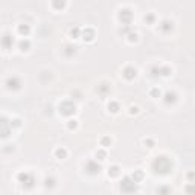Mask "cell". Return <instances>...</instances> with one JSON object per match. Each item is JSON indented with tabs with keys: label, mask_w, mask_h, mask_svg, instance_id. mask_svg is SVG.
Here are the masks:
<instances>
[{
	"label": "cell",
	"mask_w": 195,
	"mask_h": 195,
	"mask_svg": "<svg viewBox=\"0 0 195 195\" xmlns=\"http://www.w3.org/2000/svg\"><path fill=\"white\" fill-rule=\"evenodd\" d=\"M120 14H119V18H120V20L122 22H125V23H128L130 22V18H131V11H130V9H120V11H119Z\"/></svg>",
	"instance_id": "obj_8"
},
{
	"label": "cell",
	"mask_w": 195,
	"mask_h": 195,
	"mask_svg": "<svg viewBox=\"0 0 195 195\" xmlns=\"http://www.w3.org/2000/svg\"><path fill=\"white\" fill-rule=\"evenodd\" d=\"M169 188H166V186H162V188H159L157 189V194H160V195H169Z\"/></svg>",
	"instance_id": "obj_19"
},
{
	"label": "cell",
	"mask_w": 195,
	"mask_h": 195,
	"mask_svg": "<svg viewBox=\"0 0 195 195\" xmlns=\"http://www.w3.org/2000/svg\"><path fill=\"white\" fill-rule=\"evenodd\" d=\"M131 178H133L134 182L137 183V182H140V180L143 178V172H142V171H140V169H137V171H136V172H134L133 175H131Z\"/></svg>",
	"instance_id": "obj_13"
},
{
	"label": "cell",
	"mask_w": 195,
	"mask_h": 195,
	"mask_svg": "<svg viewBox=\"0 0 195 195\" xmlns=\"http://www.w3.org/2000/svg\"><path fill=\"white\" fill-rule=\"evenodd\" d=\"M29 46H31L29 40H22L20 43H18V47H20V50H28Z\"/></svg>",
	"instance_id": "obj_15"
},
{
	"label": "cell",
	"mask_w": 195,
	"mask_h": 195,
	"mask_svg": "<svg viewBox=\"0 0 195 195\" xmlns=\"http://www.w3.org/2000/svg\"><path fill=\"white\" fill-rule=\"evenodd\" d=\"M6 89L8 90H18L22 87V81L18 76H8L6 78Z\"/></svg>",
	"instance_id": "obj_1"
},
{
	"label": "cell",
	"mask_w": 195,
	"mask_h": 195,
	"mask_svg": "<svg viewBox=\"0 0 195 195\" xmlns=\"http://www.w3.org/2000/svg\"><path fill=\"white\" fill-rule=\"evenodd\" d=\"M110 143H111V139L110 137H102L101 139V145L102 146H108Z\"/></svg>",
	"instance_id": "obj_23"
},
{
	"label": "cell",
	"mask_w": 195,
	"mask_h": 195,
	"mask_svg": "<svg viewBox=\"0 0 195 195\" xmlns=\"http://www.w3.org/2000/svg\"><path fill=\"white\" fill-rule=\"evenodd\" d=\"M53 154H55V157H56V159H60V160H61V159H66V155H67V149H66V148H56Z\"/></svg>",
	"instance_id": "obj_10"
},
{
	"label": "cell",
	"mask_w": 195,
	"mask_h": 195,
	"mask_svg": "<svg viewBox=\"0 0 195 195\" xmlns=\"http://www.w3.org/2000/svg\"><path fill=\"white\" fill-rule=\"evenodd\" d=\"M85 171L89 174H99L101 166H99V165H96L93 160H90V162H87V165H85Z\"/></svg>",
	"instance_id": "obj_3"
},
{
	"label": "cell",
	"mask_w": 195,
	"mask_h": 195,
	"mask_svg": "<svg viewBox=\"0 0 195 195\" xmlns=\"http://www.w3.org/2000/svg\"><path fill=\"white\" fill-rule=\"evenodd\" d=\"M105 157H107V153H105L104 149H99V151H96V159H98V160H104Z\"/></svg>",
	"instance_id": "obj_18"
},
{
	"label": "cell",
	"mask_w": 195,
	"mask_h": 195,
	"mask_svg": "<svg viewBox=\"0 0 195 195\" xmlns=\"http://www.w3.org/2000/svg\"><path fill=\"white\" fill-rule=\"evenodd\" d=\"M124 76L126 79H134V78L137 76V70H136L133 66H126L124 69Z\"/></svg>",
	"instance_id": "obj_4"
},
{
	"label": "cell",
	"mask_w": 195,
	"mask_h": 195,
	"mask_svg": "<svg viewBox=\"0 0 195 195\" xmlns=\"http://www.w3.org/2000/svg\"><path fill=\"white\" fill-rule=\"evenodd\" d=\"M60 111L63 114H72V113H75V105L70 101H66L60 105Z\"/></svg>",
	"instance_id": "obj_2"
},
{
	"label": "cell",
	"mask_w": 195,
	"mask_h": 195,
	"mask_svg": "<svg viewBox=\"0 0 195 195\" xmlns=\"http://www.w3.org/2000/svg\"><path fill=\"white\" fill-rule=\"evenodd\" d=\"M149 95L153 98H160V90L157 89V87H153V89L149 90Z\"/></svg>",
	"instance_id": "obj_20"
},
{
	"label": "cell",
	"mask_w": 195,
	"mask_h": 195,
	"mask_svg": "<svg viewBox=\"0 0 195 195\" xmlns=\"http://www.w3.org/2000/svg\"><path fill=\"white\" fill-rule=\"evenodd\" d=\"M9 124H11V128H12V126H20L22 125V120L18 119V118H15V119H11Z\"/></svg>",
	"instance_id": "obj_22"
},
{
	"label": "cell",
	"mask_w": 195,
	"mask_h": 195,
	"mask_svg": "<svg viewBox=\"0 0 195 195\" xmlns=\"http://www.w3.org/2000/svg\"><path fill=\"white\" fill-rule=\"evenodd\" d=\"M108 110L111 111V113H118V111H119V104H118V102H110V104H108Z\"/></svg>",
	"instance_id": "obj_16"
},
{
	"label": "cell",
	"mask_w": 195,
	"mask_h": 195,
	"mask_svg": "<svg viewBox=\"0 0 195 195\" xmlns=\"http://www.w3.org/2000/svg\"><path fill=\"white\" fill-rule=\"evenodd\" d=\"M9 41H11V35H9V34H5L3 38H2L3 47H9Z\"/></svg>",
	"instance_id": "obj_17"
},
{
	"label": "cell",
	"mask_w": 195,
	"mask_h": 195,
	"mask_svg": "<svg viewBox=\"0 0 195 195\" xmlns=\"http://www.w3.org/2000/svg\"><path fill=\"white\" fill-rule=\"evenodd\" d=\"M64 2H61V3H52V6H60V8H63V6H64Z\"/></svg>",
	"instance_id": "obj_30"
},
{
	"label": "cell",
	"mask_w": 195,
	"mask_h": 195,
	"mask_svg": "<svg viewBox=\"0 0 195 195\" xmlns=\"http://www.w3.org/2000/svg\"><path fill=\"white\" fill-rule=\"evenodd\" d=\"M175 101H177V95H175L174 91H166V93H165V102H166V104H174Z\"/></svg>",
	"instance_id": "obj_9"
},
{
	"label": "cell",
	"mask_w": 195,
	"mask_h": 195,
	"mask_svg": "<svg viewBox=\"0 0 195 195\" xmlns=\"http://www.w3.org/2000/svg\"><path fill=\"white\" fill-rule=\"evenodd\" d=\"M70 35H72V38H76L78 35H79V28L72 29V31H70Z\"/></svg>",
	"instance_id": "obj_24"
},
{
	"label": "cell",
	"mask_w": 195,
	"mask_h": 195,
	"mask_svg": "<svg viewBox=\"0 0 195 195\" xmlns=\"http://www.w3.org/2000/svg\"><path fill=\"white\" fill-rule=\"evenodd\" d=\"M82 38H84V40H87V41H91L95 38V31L93 29H90V28H87V29H84V31H82Z\"/></svg>",
	"instance_id": "obj_7"
},
{
	"label": "cell",
	"mask_w": 195,
	"mask_h": 195,
	"mask_svg": "<svg viewBox=\"0 0 195 195\" xmlns=\"http://www.w3.org/2000/svg\"><path fill=\"white\" fill-rule=\"evenodd\" d=\"M119 166H116V165H114V166H111L110 169H108V177H118V175L120 174L119 172Z\"/></svg>",
	"instance_id": "obj_12"
},
{
	"label": "cell",
	"mask_w": 195,
	"mask_h": 195,
	"mask_svg": "<svg viewBox=\"0 0 195 195\" xmlns=\"http://www.w3.org/2000/svg\"><path fill=\"white\" fill-rule=\"evenodd\" d=\"M186 178L191 180V182H192V180L195 182V172H188V174H186Z\"/></svg>",
	"instance_id": "obj_26"
},
{
	"label": "cell",
	"mask_w": 195,
	"mask_h": 195,
	"mask_svg": "<svg viewBox=\"0 0 195 195\" xmlns=\"http://www.w3.org/2000/svg\"><path fill=\"white\" fill-rule=\"evenodd\" d=\"M154 20V15H153V14H149V15H145V22H153Z\"/></svg>",
	"instance_id": "obj_29"
},
{
	"label": "cell",
	"mask_w": 195,
	"mask_h": 195,
	"mask_svg": "<svg viewBox=\"0 0 195 195\" xmlns=\"http://www.w3.org/2000/svg\"><path fill=\"white\" fill-rule=\"evenodd\" d=\"M184 191H186L188 195H195V183H189V184H186Z\"/></svg>",
	"instance_id": "obj_14"
},
{
	"label": "cell",
	"mask_w": 195,
	"mask_h": 195,
	"mask_svg": "<svg viewBox=\"0 0 195 195\" xmlns=\"http://www.w3.org/2000/svg\"><path fill=\"white\" fill-rule=\"evenodd\" d=\"M76 126H78V122L75 119H70L69 122H67V128H69V130H75Z\"/></svg>",
	"instance_id": "obj_21"
},
{
	"label": "cell",
	"mask_w": 195,
	"mask_h": 195,
	"mask_svg": "<svg viewBox=\"0 0 195 195\" xmlns=\"http://www.w3.org/2000/svg\"><path fill=\"white\" fill-rule=\"evenodd\" d=\"M17 32L20 34V35L28 37V35H29V32H31V28H29V24H26V23H22V24H18Z\"/></svg>",
	"instance_id": "obj_6"
},
{
	"label": "cell",
	"mask_w": 195,
	"mask_h": 195,
	"mask_svg": "<svg viewBox=\"0 0 195 195\" xmlns=\"http://www.w3.org/2000/svg\"><path fill=\"white\" fill-rule=\"evenodd\" d=\"M128 37H130V38H128L130 41H136V40H137V34H136V32H131Z\"/></svg>",
	"instance_id": "obj_25"
},
{
	"label": "cell",
	"mask_w": 195,
	"mask_h": 195,
	"mask_svg": "<svg viewBox=\"0 0 195 195\" xmlns=\"http://www.w3.org/2000/svg\"><path fill=\"white\" fill-rule=\"evenodd\" d=\"M17 180H18L22 184H26V183H32V182H34L32 175L29 174V172H20V174L17 175Z\"/></svg>",
	"instance_id": "obj_5"
},
{
	"label": "cell",
	"mask_w": 195,
	"mask_h": 195,
	"mask_svg": "<svg viewBox=\"0 0 195 195\" xmlns=\"http://www.w3.org/2000/svg\"><path fill=\"white\" fill-rule=\"evenodd\" d=\"M160 29H162L163 32L171 31V29H172V22H169V20H163V22H162V24H160Z\"/></svg>",
	"instance_id": "obj_11"
},
{
	"label": "cell",
	"mask_w": 195,
	"mask_h": 195,
	"mask_svg": "<svg viewBox=\"0 0 195 195\" xmlns=\"http://www.w3.org/2000/svg\"><path fill=\"white\" fill-rule=\"evenodd\" d=\"M143 143H145V145H149V148H153L154 140H151V139H145V140H143Z\"/></svg>",
	"instance_id": "obj_27"
},
{
	"label": "cell",
	"mask_w": 195,
	"mask_h": 195,
	"mask_svg": "<svg viewBox=\"0 0 195 195\" xmlns=\"http://www.w3.org/2000/svg\"><path fill=\"white\" fill-rule=\"evenodd\" d=\"M139 113V107H130V114Z\"/></svg>",
	"instance_id": "obj_28"
}]
</instances>
